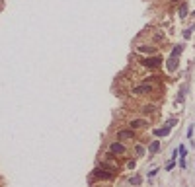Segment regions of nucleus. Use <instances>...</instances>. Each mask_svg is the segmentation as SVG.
I'll return each mask as SVG.
<instances>
[{
	"mask_svg": "<svg viewBox=\"0 0 195 187\" xmlns=\"http://www.w3.org/2000/svg\"><path fill=\"white\" fill-rule=\"evenodd\" d=\"M125 168L129 170V172H133V170L137 168V160H135V158H129V156H127V164H125Z\"/></svg>",
	"mask_w": 195,
	"mask_h": 187,
	"instance_id": "nucleus-17",
	"label": "nucleus"
},
{
	"mask_svg": "<svg viewBox=\"0 0 195 187\" xmlns=\"http://www.w3.org/2000/svg\"><path fill=\"white\" fill-rule=\"evenodd\" d=\"M115 139L123 140V142H135V140H139V131H133L129 127L117 129V131H115Z\"/></svg>",
	"mask_w": 195,
	"mask_h": 187,
	"instance_id": "nucleus-9",
	"label": "nucleus"
},
{
	"mask_svg": "<svg viewBox=\"0 0 195 187\" xmlns=\"http://www.w3.org/2000/svg\"><path fill=\"white\" fill-rule=\"evenodd\" d=\"M117 176H119L117 172H111V170H105L96 164V168L90 172V185L102 183V181H113V179H117Z\"/></svg>",
	"mask_w": 195,
	"mask_h": 187,
	"instance_id": "nucleus-5",
	"label": "nucleus"
},
{
	"mask_svg": "<svg viewBox=\"0 0 195 187\" xmlns=\"http://www.w3.org/2000/svg\"><path fill=\"white\" fill-rule=\"evenodd\" d=\"M176 168V160H170L168 164H166V168H164V172H172V170Z\"/></svg>",
	"mask_w": 195,
	"mask_h": 187,
	"instance_id": "nucleus-21",
	"label": "nucleus"
},
{
	"mask_svg": "<svg viewBox=\"0 0 195 187\" xmlns=\"http://www.w3.org/2000/svg\"><path fill=\"white\" fill-rule=\"evenodd\" d=\"M131 150H133V154H135V156H139V158H140V156H146V146H144V144L140 142V139L133 142Z\"/></svg>",
	"mask_w": 195,
	"mask_h": 187,
	"instance_id": "nucleus-13",
	"label": "nucleus"
},
{
	"mask_svg": "<svg viewBox=\"0 0 195 187\" xmlns=\"http://www.w3.org/2000/svg\"><path fill=\"white\" fill-rule=\"evenodd\" d=\"M160 92H162V84L160 82H148V80H140L139 84L129 88V95L135 99H154Z\"/></svg>",
	"mask_w": 195,
	"mask_h": 187,
	"instance_id": "nucleus-1",
	"label": "nucleus"
},
{
	"mask_svg": "<svg viewBox=\"0 0 195 187\" xmlns=\"http://www.w3.org/2000/svg\"><path fill=\"white\" fill-rule=\"evenodd\" d=\"M144 33H146V39L152 41L154 45H158V47L168 41V37H166V33L162 30H144Z\"/></svg>",
	"mask_w": 195,
	"mask_h": 187,
	"instance_id": "nucleus-10",
	"label": "nucleus"
},
{
	"mask_svg": "<svg viewBox=\"0 0 195 187\" xmlns=\"http://www.w3.org/2000/svg\"><path fill=\"white\" fill-rule=\"evenodd\" d=\"M140 183H143V176H139V173H135V176L129 177V185H133V187H140Z\"/></svg>",
	"mask_w": 195,
	"mask_h": 187,
	"instance_id": "nucleus-14",
	"label": "nucleus"
},
{
	"mask_svg": "<svg viewBox=\"0 0 195 187\" xmlns=\"http://www.w3.org/2000/svg\"><path fill=\"white\" fill-rule=\"evenodd\" d=\"M152 121L148 117H144V115H139V117H129L125 121V127L133 129V131H144V129H150Z\"/></svg>",
	"mask_w": 195,
	"mask_h": 187,
	"instance_id": "nucleus-8",
	"label": "nucleus"
},
{
	"mask_svg": "<svg viewBox=\"0 0 195 187\" xmlns=\"http://www.w3.org/2000/svg\"><path fill=\"white\" fill-rule=\"evenodd\" d=\"M176 14H178V18H180V20H185L189 16V2H187V0H181V2L178 4Z\"/></svg>",
	"mask_w": 195,
	"mask_h": 187,
	"instance_id": "nucleus-12",
	"label": "nucleus"
},
{
	"mask_svg": "<svg viewBox=\"0 0 195 187\" xmlns=\"http://www.w3.org/2000/svg\"><path fill=\"white\" fill-rule=\"evenodd\" d=\"M135 64L143 70H148V72H158L164 66V57L162 55H150V57L135 55Z\"/></svg>",
	"mask_w": 195,
	"mask_h": 187,
	"instance_id": "nucleus-2",
	"label": "nucleus"
},
{
	"mask_svg": "<svg viewBox=\"0 0 195 187\" xmlns=\"http://www.w3.org/2000/svg\"><path fill=\"white\" fill-rule=\"evenodd\" d=\"M107 152H111L115 158H119V160H123V158H127V154H129V150L131 148L127 146L123 140H117V139H113V140H109L107 142V148H105Z\"/></svg>",
	"mask_w": 195,
	"mask_h": 187,
	"instance_id": "nucleus-6",
	"label": "nucleus"
},
{
	"mask_svg": "<svg viewBox=\"0 0 195 187\" xmlns=\"http://www.w3.org/2000/svg\"><path fill=\"white\" fill-rule=\"evenodd\" d=\"M184 49H185V43H178V45L172 47L168 59L164 61V70L168 74H176L178 70H180V57H181V53H184Z\"/></svg>",
	"mask_w": 195,
	"mask_h": 187,
	"instance_id": "nucleus-3",
	"label": "nucleus"
},
{
	"mask_svg": "<svg viewBox=\"0 0 195 187\" xmlns=\"http://www.w3.org/2000/svg\"><path fill=\"white\" fill-rule=\"evenodd\" d=\"M185 92H187V84H184L180 88V92H178V101H180V103L185 101Z\"/></svg>",
	"mask_w": 195,
	"mask_h": 187,
	"instance_id": "nucleus-15",
	"label": "nucleus"
},
{
	"mask_svg": "<svg viewBox=\"0 0 195 187\" xmlns=\"http://www.w3.org/2000/svg\"><path fill=\"white\" fill-rule=\"evenodd\" d=\"M133 51H135V55L139 57H150V55H160V47L158 45H154L152 41L148 39H139L137 37L135 39V45H133Z\"/></svg>",
	"mask_w": 195,
	"mask_h": 187,
	"instance_id": "nucleus-4",
	"label": "nucleus"
},
{
	"mask_svg": "<svg viewBox=\"0 0 195 187\" xmlns=\"http://www.w3.org/2000/svg\"><path fill=\"white\" fill-rule=\"evenodd\" d=\"M135 111H139L140 115H144V117H148V119H150V117H156V115H158L160 107H158V103L144 99L143 103H135Z\"/></svg>",
	"mask_w": 195,
	"mask_h": 187,
	"instance_id": "nucleus-7",
	"label": "nucleus"
},
{
	"mask_svg": "<svg viewBox=\"0 0 195 187\" xmlns=\"http://www.w3.org/2000/svg\"><path fill=\"white\" fill-rule=\"evenodd\" d=\"M191 35H193V26L185 27L184 30V39H191Z\"/></svg>",
	"mask_w": 195,
	"mask_h": 187,
	"instance_id": "nucleus-19",
	"label": "nucleus"
},
{
	"mask_svg": "<svg viewBox=\"0 0 195 187\" xmlns=\"http://www.w3.org/2000/svg\"><path fill=\"white\" fill-rule=\"evenodd\" d=\"M160 146H162V140H160V139H156V136H154V139H152L150 142L146 144V154H148V160H150V158H154V154L160 150Z\"/></svg>",
	"mask_w": 195,
	"mask_h": 187,
	"instance_id": "nucleus-11",
	"label": "nucleus"
},
{
	"mask_svg": "<svg viewBox=\"0 0 195 187\" xmlns=\"http://www.w3.org/2000/svg\"><path fill=\"white\" fill-rule=\"evenodd\" d=\"M178 152H180V160H187V146H185V144H180V146H178Z\"/></svg>",
	"mask_w": 195,
	"mask_h": 187,
	"instance_id": "nucleus-16",
	"label": "nucleus"
},
{
	"mask_svg": "<svg viewBox=\"0 0 195 187\" xmlns=\"http://www.w3.org/2000/svg\"><path fill=\"white\" fill-rule=\"evenodd\" d=\"M166 2H168V4H176V6H178V4H180L181 0H166Z\"/></svg>",
	"mask_w": 195,
	"mask_h": 187,
	"instance_id": "nucleus-22",
	"label": "nucleus"
},
{
	"mask_svg": "<svg viewBox=\"0 0 195 187\" xmlns=\"http://www.w3.org/2000/svg\"><path fill=\"white\" fill-rule=\"evenodd\" d=\"M158 172H160V170H158V168H154V170H150V172L146 173V179H148V183H150V181H152V177H154V176H156V173H158Z\"/></svg>",
	"mask_w": 195,
	"mask_h": 187,
	"instance_id": "nucleus-20",
	"label": "nucleus"
},
{
	"mask_svg": "<svg viewBox=\"0 0 195 187\" xmlns=\"http://www.w3.org/2000/svg\"><path fill=\"white\" fill-rule=\"evenodd\" d=\"M193 131H195V125H189L187 127V140L195 146V140H193Z\"/></svg>",
	"mask_w": 195,
	"mask_h": 187,
	"instance_id": "nucleus-18",
	"label": "nucleus"
}]
</instances>
